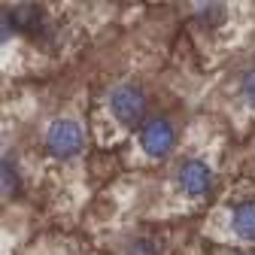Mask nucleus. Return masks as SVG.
Listing matches in <instances>:
<instances>
[{
	"instance_id": "obj_1",
	"label": "nucleus",
	"mask_w": 255,
	"mask_h": 255,
	"mask_svg": "<svg viewBox=\"0 0 255 255\" xmlns=\"http://www.w3.org/2000/svg\"><path fill=\"white\" fill-rule=\"evenodd\" d=\"M82 143H85L82 128L73 119H55L49 125V131H46V146H49V152L55 158H61V161H67V158L79 155L82 152Z\"/></svg>"
},
{
	"instance_id": "obj_2",
	"label": "nucleus",
	"mask_w": 255,
	"mask_h": 255,
	"mask_svg": "<svg viewBox=\"0 0 255 255\" xmlns=\"http://www.w3.org/2000/svg\"><path fill=\"white\" fill-rule=\"evenodd\" d=\"M110 113L122 125H128V128L137 125L143 119V113H146V94H143V88L134 85V82H125V85L113 88V94H110Z\"/></svg>"
},
{
	"instance_id": "obj_3",
	"label": "nucleus",
	"mask_w": 255,
	"mask_h": 255,
	"mask_svg": "<svg viewBox=\"0 0 255 255\" xmlns=\"http://www.w3.org/2000/svg\"><path fill=\"white\" fill-rule=\"evenodd\" d=\"M140 146L149 158H164L173 152L176 146V128L170 119L164 116H152L146 125H143V131H140Z\"/></svg>"
},
{
	"instance_id": "obj_4",
	"label": "nucleus",
	"mask_w": 255,
	"mask_h": 255,
	"mask_svg": "<svg viewBox=\"0 0 255 255\" xmlns=\"http://www.w3.org/2000/svg\"><path fill=\"white\" fill-rule=\"evenodd\" d=\"M46 24V15L37 3H18L12 9L3 12V40H9L12 34V27L18 30V34H30V37H37L40 30Z\"/></svg>"
},
{
	"instance_id": "obj_5",
	"label": "nucleus",
	"mask_w": 255,
	"mask_h": 255,
	"mask_svg": "<svg viewBox=\"0 0 255 255\" xmlns=\"http://www.w3.org/2000/svg\"><path fill=\"white\" fill-rule=\"evenodd\" d=\"M213 170L201 161V158H188V161H182L179 164V170H176V182H179V188L185 191L188 198H201V195H207V191L213 188Z\"/></svg>"
},
{
	"instance_id": "obj_6",
	"label": "nucleus",
	"mask_w": 255,
	"mask_h": 255,
	"mask_svg": "<svg viewBox=\"0 0 255 255\" xmlns=\"http://www.w3.org/2000/svg\"><path fill=\"white\" fill-rule=\"evenodd\" d=\"M231 231L240 240H255V201H240L231 213Z\"/></svg>"
},
{
	"instance_id": "obj_7",
	"label": "nucleus",
	"mask_w": 255,
	"mask_h": 255,
	"mask_svg": "<svg viewBox=\"0 0 255 255\" xmlns=\"http://www.w3.org/2000/svg\"><path fill=\"white\" fill-rule=\"evenodd\" d=\"M198 12H201L198 15L201 24H207V27H216V24L225 21V6H222V3H201Z\"/></svg>"
},
{
	"instance_id": "obj_8",
	"label": "nucleus",
	"mask_w": 255,
	"mask_h": 255,
	"mask_svg": "<svg viewBox=\"0 0 255 255\" xmlns=\"http://www.w3.org/2000/svg\"><path fill=\"white\" fill-rule=\"evenodd\" d=\"M15 191H18V170L12 167V158L6 155V158H3V195L12 198Z\"/></svg>"
},
{
	"instance_id": "obj_9",
	"label": "nucleus",
	"mask_w": 255,
	"mask_h": 255,
	"mask_svg": "<svg viewBox=\"0 0 255 255\" xmlns=\"http://www.w3.org/2000/svg\"><path fill=\"white\" fill-rule=\"evenodd\" d=\"M240 94H243V101L249 107H255V70H249L243 79H240Z\"/></svg>"
},
{
	"instance_id": "obj_10",
	"label": "nucleus",
	"mask_w": 255,
	"mask_h": 255,
	"mask_svg": "<svg viewBox=\"0 0 255 255\" xmlns=\"http://www.w3.org/2000/svg\"><path fill=\"white\" fill-rule=\"evenodd\" d=\"M128 255H155V249L149 243H134L131 249H128Z\"/></svg>"
}]
</instances>
